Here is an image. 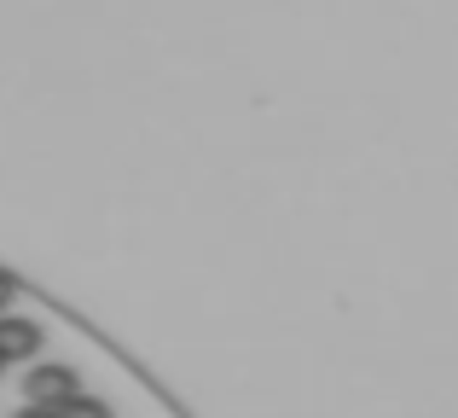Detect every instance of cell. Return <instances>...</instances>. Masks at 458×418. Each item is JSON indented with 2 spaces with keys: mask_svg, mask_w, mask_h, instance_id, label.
Wrapping results in <instances>:
<instances>
[{
  "mask_svg": "<svg viewBox=\"0 0 458 418\" xmlns=\"http://www.w3.org/2000/svg\"><path fill=\"white\" fill-rule=\"evenodd\" d=\"M0 372H6V354H0Z\"/></svg>",
  "mask_w": 458,
  "mask_h": 418,
  "instance_id": "cell-6",
  "label": "cell"
},
{
  "mask_svg": "<svg viewBox=\"0 0 458 418\" xmlns=\"http://www.w3.org/2000/svg\"><path fill=\"white\" fill-rule=\"evenodd\" d=\"M12 418H58V407H41V401H30V407L12 413Z\"/></svg>",
  "mask_w": 458,
  "mask_h": 418,
  "instance_id": "cell-4",
  "label": "cell"
},
{
  "mask_svg": "<svg viewBox=\"0 0 458 418\" xmlns=\"http://www.w3.org/2000/svg\"><path fill=\"white\" fill-rule=\"evenodd\" d=\"M58 418H111V407H105L99 396H70L64 407H58Z\"/></svg>",
  "mask_w": 458,
  "mask_h": 418,
  "instance_id": "cell-3",
  "label": "cell"
},
{
  "mask_svg": "<svg viewBox=\"0 0 458 418\" xmlns=\"http://www.w3.org/2000/svg\"><path fill=\"white\" fill-rule=\"evenodd\" d=\"M70 396H81V384H76V372H70V366L41 361V366H30V372H23V401H41V407H64Z\"/></svg>",
  "mask_w": 458,
  "mask_h": 418,
  "instance_id": "cell-1",
  "label": "cell"
},
{
  "mask_svg": "<svg viewBox=\"0 0 458 418\" xmlns=\"http://www.w3.org/2000/svg\"><path fill=\"white\" fill-rule=\"evenodd\" d=\"M12 296H18V279H6V273H0V314H6V303Z\"/></svg>",
  "mask_w": 458,
  "mask_h": 418,
  "instance_id": "cell-5",
  "label": "cell"
},
{
  "mask_svg": "<svg viewBox=\"0 0 458 418\" xmlns=\"http://www.w3.org/2000/svg\"><path fill=\"white\" fill-rule=\"evenodd\" d=\"M0 354L12 361H35L41 354V326L35 320H0Z\"/></svg>",
  "mask_w": 458,
  "mask_h": 418,
  "instance_id": "cell-2",
  "label": "cell"
}]
</instances>
